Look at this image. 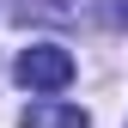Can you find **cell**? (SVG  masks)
Wrapping results in <instances>:
<instances>
[{
  "label": "cell",
  "instance_id": "cell-1",
  "mask_svg": "<svg viewBox=\"0 0 128 128\" xmlns=\"http://www.w3.org/2000/svg\"><path fill=\"white\" fill-rule=\"evenodd\" d=\"M12 73L24 92H61V86H73V55L61 43H30V49H18Z\"/></svg>",
  "mask_w": 128,
  "mask_h": 128
},
{
  "label": "cell",
  "instance_id": "cell-2",
  "mask_svg": "<svg viewBox=\"0 0 128 128\" xmlns=\"http://www.w3.org/2000/svg\"><path fill=\"white\" fill-rule=\"evenodd\" d=\"M24 128H92V122L73 104H37V110H24Z\"/></svg>",
  "mask_w": 128,
  "mask_h": 128
},
{
  "label": "cell",
  "instance_id": "cell-3",
  "mask_svg": "<svg viewBox=\"0 0 128 128\" xmlns=\"http://www.w3.org/2000/svg\"><path fill=\"white\" fill-rule=\"evenodd\" d=\"M116 18H122V24H128V0H122V6H116Z\"/></svg>",
  "mask_w": 128,
  "mask_h": 128
}]
</instances>
